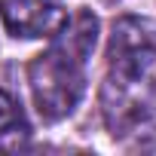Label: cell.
Returning a JSON list of instances; mask_svg holds the SVG:
<instances>
[{
    "mask_svg": "<svg viewBox=\"0 0 156 156\" xmlns=\"http://www.w3.org/2000/svg\"><path fill=\"white\" fill-rule=\"evenodd\" d=\"M101 83V116L113 138L156 129V25L126 16L113 25Z\"/></svg>",
    "mask_w": 156,
    "mask_h": 156,
    "instance_id": "cell-1",
    "label": "cell"
},
{
    "mask_svg": "<svg viewBox=\"0 0 156 156\" xmlns=\"http://www.w3.org/2000/svg\"><path fill=\"white\" fill-rule=\"evenodd\" d=\"M98 43V19L92 9H76L52 34L49 49L28 64V83L43 119H64L86 92V67Z\"/></svg>",
    "mask_w": 156,
    "mask_h": 156,
    "instance_id": "cell-2",
    "label": "cell"
},
{
    "mask_svg": "<svg viewBox=\"0 0 156 156\" xmlns=\"http://www.w3.org/2000/svg\"><path fill=\"white\" fill-rule=\"evenodd\" d=\"M0 19L6 31L22 40L52 37L67 19L61 0H0Z\"/></svg>",
    "mask_w": 156,
    "mask_h": 156,
    "instance_id": "cell-3",
    "label": "cell"
},
{
    "mask_svg": "<svg viewBox=\"0 0 156 156\" xmlns=\"http://www.w3.org/2000/svg\"><path fill=\"white\" fill-rule=\"evenodd\" d=\"M28 138H31V126H28L19 101L0 89V150L16 153L28 144Z\"/></svg>",
    "mask_w": 156,
    "mask_h": 156,
    "instance_id": "cell-4",
    "label": "cell"
}]
</instances>
